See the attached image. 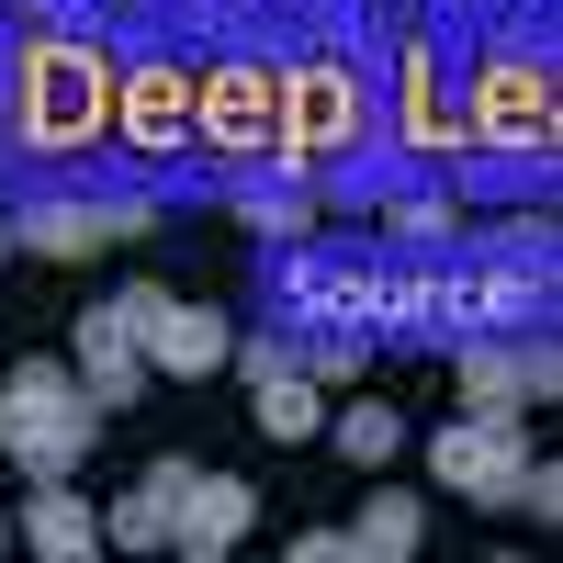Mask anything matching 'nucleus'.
I'll return each instance as SVG.
<instances>
[{"label":"nucleus","mask_w":563,"mask_h":563,"mask_svg":"<svg viewBox=\"0 0 563 563\" xmlns=\"http://www.w3.org/2000/svg\"><path fill=\"white\" fill-rule=\"evenodd\" d=\"M417 541H429V507H417L406 485H384V496L361 507V530H350V563H406Z\"/></svg>","instance_id":"nucleus-10"},{"label":"nucleus","mask_w":563,"mask_h":563,"mask_svg":"<svg viewBox=\"0 0 563 563\" xmlns=\"http://www.w3.org/2000/svg\"><path fill=\"white\" fill-rule=\"evenodd\" d=\"M225 361H238L249 384H271V372H294V339H238V350H225Z\"/></svg>","instance_id":"nucleus-17"},{"label":"nucleus","mask_w":563,"mask_h":563,"mask_svg":"<svg viewBox=\"0 0 563 563\" xmlns=\"http://www.w3.org/2000/svg\"><path fill=\"white\" fill-rule=\"evenodd\" d=\"M158 305H169L158 282H124V294H113V316H124V339H147V327H158Z\"/></svg>","instance_id":"nucleus-18"},{"label":"nucleus","mask_w":563,"mask_h":563,"mask_svg":"<svg viewBox=\"0 0 563 563\" xmlns=\"http://www.w3.org/2000/svg\"><path fill=\"white\" fill-rule=\"evenodd\" d=\"M519 361H530V395H563V339H519Z\"/></svg>","instance_id":"nucleus-19"},{"label":"nucleus","mask_w":563,"mask_h":563,"mask_svg":"<svg viewBox=\"0 0 563 563\" xmlns=\"http://www.w3.org/2000/svg\"><path fill=\"white\" fill-rule=\"evenodd\" d=\"M361 327H305V339H294V372H305V384L316 395H339V384H361Z\"/></svg>","instance_id":"nucleus-13"},{"label":"nucleus","mask_w":563,"mask_h":563,"mask_svg":"<svg viewBox=\"0 0 563 563\" xmlns=\"http://www.w3.org/2000/svg\"><path fill=\"white\" fill-rule=\"evenodd\" d=\"M327 440H339L350 462H395V451H406V417H395L384 395H350L339 417H327Z\"/></svg>","instance_id":"nucleus-12"},{"label":"nucleus","mask_w":563,"mask_h":563,"mask_svg":"<svg viewBox=\"0 0 563 563\" xmlns=\"http://www.w3.org/2000/svg\"><path fill=\"white\" fill-rule=\"evenodd\" d=\"M0 552H12V519H0Z\"/></svg>","instance_id":"nucleus-21"},{"label":"nucleus","mask_w":563,"mask_h":563,"mask_svg":"<svg viewBox=\"0 0 563 563\" xmlns=\"http://www.w3.org/2000/svg\"><path fill=\"white\" fill-rule=\"evenodd\" d=\"M12 249H23V225H12V214H0V260H12Z\"/></svg>","instance_id":"nucleus-20"},{"label":"nucleus","mask_w":563,"mask_h":563,"mask_svg":"<svg viewBox=\"0 0 563 563\" xmlns=\"http://www.w3.org/2000/svg\"><path fill=\"white\" fill-rule=\"evenodd\" d=\"M249 225H260V238H305V225H316L305 180H271V192H249Z\"/></svg>","instance_id":"nucleus-15"},{"label":"nucleus","mask_w":563,"mask_h":563,"mask_svg":"<svg viewBox=\"0 0 563 563\" xmlns=\"http://www.w3.org/2000/svg\"><path fill=\"white\" fill-rule=\"evenodd\" d=\"M113 124V57L79 34H34L12 57V90H0V135L12 147H90Z\"/></svg>","instance_id":"nucleus-1"},{"label":"nucleus","mask_w":563,"mask_h":563,"mask_svg":"<svg viewBox=\"0 0 563 563\" xmlns=\"http://www.w3.org/2000/svg\"><path fill=\"white\" fill-rule=\"evenodd\" d=\"M90 440H102V406H90L79 361H12L0 372V462H23V485L79 474Z\"/></svg>","instance_id":"nucleus-2"},{"label":"nucleus","mask_w":563,"mask_h":563,"mask_svg":"<svg viewBox=\"0 0 563 563\" xmlns=\"http://www.w3.org/2000/svg\"><path fill=\"white\" fill-rule=\"evenodd\" d=\"M180 496H192V462H147V485L102 507V541H124V552H169V530H180Z\"/></svg>","instance_id":"nucleus-9"},{"label":"nucleus","mask_w":563,"mask_h":563,"mask_svg":"<svg viewBox=\"0 0 563 563\" xmlns=\"http://www.w3.org/2000/svg\"><path fill=\"white\" fill-rule=\"evenodd\" d=\"M519 507H530L541 530H563V451H552V462H530V485H519Z\"/></svg>","instance_id":"nucleus-16"},{"label":"nucleus","mask_w":563,"mask_h":563,"mask_svg":"<svg viewBox=\"0 0 563 563\" xmlns=\"http://www.w3.org/2000/svg\"><path fill=\"white\" fill-rule=\"evenodd\" d=\"M135 350H147V372H180V384H203V372H225V350H238V327H225L214 305H158V327H147V339H135Z\"/></svg>","instance_id":"nucleus-7"},{"label":"nucleus","mask_w":563,"mask_h":563,"mask_svg":"<svg viewBox=\"0 0 563 563\" xmlns=\"http://www.w3.org/2000/svg\"><path fill=\"white\" fill-rule=\"evenodd\" d=\"M552 294H563V260H552Z\"/></svg>","instance_id":"nucleus-22"},{"label":"nucleus","mask_w":563,"mask_h":563,"mask_svg":"<svg viewBox=\"0 0 563 563\" xmlns=\"http://www.w3.org/2000/svg\"><path fill=\"white\" fill-rule=\"evenodd\" d=\"M260 395V440H327V417H316V384L305 372H271V384H249Z\"/></svg>","instance_id":"nucleus-14"},{"label":"nucleus","mask_w":563,"mask_h":563,"mask_svg":"<svg viewBox=\"0 0 563 563\" xmlns=\"http://www.w3.org/2000/svg\"><path fill=\"white\" fill-rule=\"evenodd\" d=\"M12 225H23L34 260H90V249L158 238V203H147V192H113V203H34V214H12Z\"/></svg>","instance_id":"nucleus-4"},{"label":"nucleus","mask_w":563,"mask_h":563,"mask_svg":"<svg viewBox=\"0 0 563 563\" xmlns=\"http://www.w3.org/2000/svg\"><path fill=\"white\" fill-rule=\"evenodd\" d=\"M451 372H462V406H530V361L507 339H462Z\"/></svg>","instance_id":"nucleus-11"},{"label":"nucleus","mask_w":563,"mask_h":563,"mask_svg":"<svg viewBox=\"0 0 563 563\" xmlns=\"http://www.w3.org/2000/svg\"><path fill=\"white\" fill-rule=\"evenodd\" d=\"M249 519H260V496H249L238 474H192V496H180V530H169V552L214 563V552H238V541H249Z\"/></svg>","instance_id":"nucleus-8"},{"label":"nucleus","mask_w":563,"mask_h":563,"mask_svg":"<svg viewBox=\"0 0 563 563\" xmlns=\"http://www.w3.org/2000/svg\"><path fill=\"white\" fill-rule=\"evenodd\" d=\"M12 541L45 552V563H90V552H102V507H90L68 474H45V485L12 507Z\"/></svg>","instance_id":"nucleus-5"},{"label":"nucleus","mask_w":563,"mask_h":563,"mask_svg":"<svg viewBox=\"0 0 563 563\" xmlns=\"http://www.w3.org/2000/svg\"><path fill=\"white\" fill-rule=\"evenodd\" d=\"M429 474L474 507H519L530 485V417L519 406H474L462 429H429Z\"/></svg>","instance_id":"nucleus-3"},{"label":"nucleus","mask_w":563,"mask_h":563,"mask_svg":"<svg viewBox=\"0 0 563 563\" xmlns=\"http://www.w3.org/2000/svg\"><path fill=\"white\" fill-rule=\"evenodd\" d=\"M68 339H79L68 361H79V384H90V406H102V417H113V406H135V395H147V350L124 339V316H113V305H90V316L68 327Z\"/></svg>","instance_id":"nucleus-6"}]
</instances>
